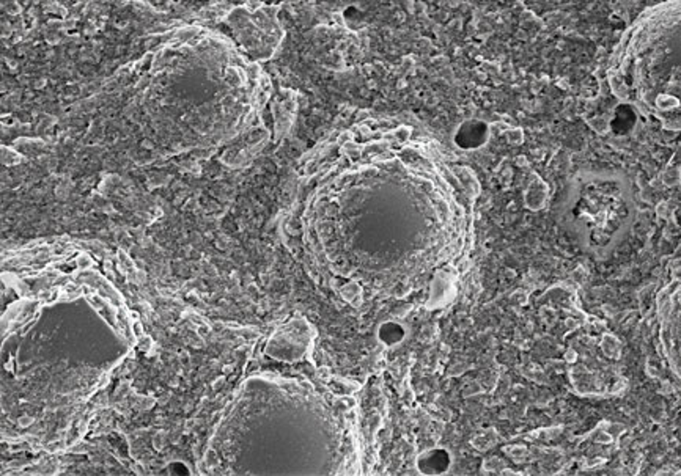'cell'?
<instances>
[{
	"mask_svg": "<svg viewBox=\"0 0 681 476\" xmlns=\"http://www.w3.org/2000/svg\"><path fill=\"white\" fill-rule=\"evenodd\" d=\"M450 458L445 450H433L428 451L420 456L419 467L423 473L428 475H439L444 473L449 468Z\"/></svg>",
	"mask_w": 681,
	"mask_h": 476,
	"instance_id": "2",
	"label": "cell"
},
{
	"mask_svg": "<svg viewBox=\"0 0 681 476\" xmlns=\"http://www.w3.org/2000/svg\"><path fill=\"white\" fill-rule=\"evenodd\" d=\"M488 129L486 124L481 121H467L459 128L457 142L463 148H477L486 140Z\"/></svg>",
	"mask_w": 681,
	"mask_h": 476,
	"instance_id": "1",
	"label": "cell"
},
{
	"mask_svg": "<svg viewBox=\"0 0 681 476\" xmlns=\"http://www.w3.org/2000/svg\"><path fill=\"white\" fill-rule=\"evenodd\" d=\"M403 335H405V332H403L401 326L393 324V322H389V324H384L383 328H381V333H379L381 340H383V341L387 343V344H395V343L401 341Z\"/></svg>",
	"mask_w": 681,
	"mask_h": 476,
	"instance_id": "3",
	"label": "cell"
}]
</instances>
